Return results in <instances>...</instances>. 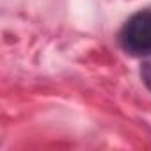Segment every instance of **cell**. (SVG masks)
Segmentation results:
<instances>
[{"label":"cell","instance_id":"1","mask_svg":"<svg viewBox=\"0 0 151 151\" xmlns=\"http://www.w3.org/2000/svg\"><path fill=\"white\" fill-rule=\"evenodd\" d=\"M121 45L132 55H151V11H139L124 23Z\"/></svg>","mask_w":151,"mask_h":151},{"label":"cell","instance_id":"2","mask_svg":"<svg viewBox=\"0 0 151 151\" xmlns=\"http://www.w3.org/2000/svg\"><path fill=\"white\" fill-rule=\"evenodd\" d=\"M142 78H144L146 86L151 89V62H146L142 66Z\"/></svg>","mask_w":151,"mask_h":151}]
</instances>
